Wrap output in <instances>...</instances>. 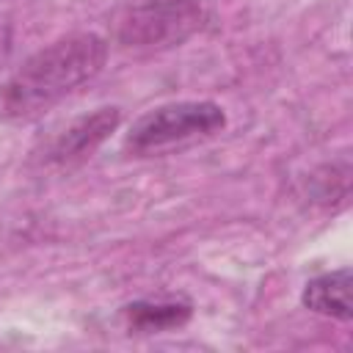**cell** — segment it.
Masks as SVG:
<instances>
[{
	"mask_svg": "<svg viewBox=\"0 0 353 353\" xmlns=\"http://www.w3.org/2000/svg\"><path fill=\"white\" fill-rule=\"evenodd\" d=\"M108 41L97 33H72L33 52L0 88V110L14 119L36 116L102 72Z\"/></svg>",
	"mask_w": 353,
	"mask_h": 353,
	"instance_id": "obj_1",
	"label": "cell"
},
{
	"mask_svg": "<svg viewBox=\"0 0 353 353\" xmlns=\"http://www.w3.org/2000/svg\"><path fill=\"white\" fill-rule=\"evenodd\" d=\"M201 22V0H132L119 17L116 39L135 50H163L182 44Z\"/></svg>",
	"mask_w": 353,
	"mask_h": 353,
	"instance_id": "obj_3",
	"label": "cell"
},
{
	"mask_svg": "<svg viewBox=\"0 0 353 353\" xmlns=\"http://www.w3.org/2000/svg\"><path fill=\"white\" fill-rule=\"evenodd\" d=\"M223 127H226V113L221 105L210 99L168 102L135 119V124L124 138V146L132 154H152V152H165L171 146L210 138Z\"/></svg>",
	"mask_w": 353,
	"mask_h": 353,
	"instance_id": "obj_2",
	"label": "cell"
},
{
	"mask_svg": "<svg viewBox=\"0 0 353 353\" xmlns=\"http://www.w3.org/2000/svg\"><path fill=\"white\" fill-rule=\"evenodd\" d=\"M8 50H11V30H8V25L0 22V63L8 58Z\"/></svg>",
	"mask_w": 353,
	"mask_h": 353,
	"instance_id": "obj_7",
	"label": "cell"
},
{
	"mask_svg": "<svg viewBox=\"0 0 353 353\" xmlns=\"http://www.w3.org/2000/svg\"><path fill=\"white\" fill-rule=\"evenodd\" d=\"M301 301L309 312L334 317L347 323L353 309H350V268H339L331 273H320L303 284Z\"/></svg>",
	"mask_w": 353,
	"mask_h": 353,
	"instance_id": "obj_5",
	"label": "cell"
},
{
	"mask_svg": "<svg viewBox=\"0 0 353 353\" xmlns=\"http://www.w3.org/2000/svg\"><path fill=\"white\" fill-rule=\"evenodd\" d=\"M121 121L119 108H99L91 116H80L69 121L47 146V160L55 165H69L88 157Z\"/></svg>",
	"mask_w": 353,
	"mask_h": 353,
	"instance_id": "obj_4",
	"label": "cell"
},
{
	"mask_svg": "<svg viewBox=\"0 0 353 353\" xmlns=\"http://www.w3.org/2000/svg\"><path fill=\"white\" fill-rule=\"evenodd\" d=\"M193 314L190 301L185 298H146L124 306V320L127 328L138 334H157V331H174L182 328Z\"/></svg>",
	"mask_w": 353,
	"mask_h": 353,
	"instance_id": "obj_6",
	"label": "cell"
}]
</instances>
